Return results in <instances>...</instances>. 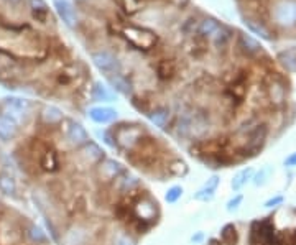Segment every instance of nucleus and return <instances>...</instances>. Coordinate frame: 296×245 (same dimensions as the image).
Masks as SVG:
<instances>
[{
    "label": "nucleus",
    "mask_w": 296,
    "mask_h": 245,
    "mask_svg": "<svg viewBox=\"0 0 296 245\" xmlns=\"http://www.w3.org/2000/svg\"><path fill=\"white\" fill-rule=\"evenodd\" d=\"M245 142L239 148V155L242 158H253L257 157L260 151L263 150V146L269 138V127L267 124H257L247 130L245 134Z\"/></svg>",
    "instance_id": "1"
},
{
    "label": "nucleus",
    "mask_w": 296,
    "mask_h": 245,
    "mask_svg": "<svg viewBox=\"0 0 296 245\" xmlns=\"http://www.w3.org/2000/svg\"><path fill=\"white\" fill-rule=\"evenodd\" d=\"M130 202H132V214L135 219L150 224L152 227L158 222V218H160L158 202L148 193L138 194L137 198H133Z\"/></svg>",
    "instance_id": "2"
},
{
    "label": "nucleus",
    "mask_w": 296,
    "mask_h": 245,
    "mask_svg": "<svg viewBox=\"0 0 296 245\" xmlns=\"http://www.w3.org/2000/svg\"><path fill=\"white\" fill-rule=\"evenodd\" d=\"M112 135H114L115 140V146L130 153L143 140L145 130L143 125L138 124H122L112 130Z\"/></svg>",
    "instance_id": "3"
},
{
    "label": "nucleus",
    "mask_w": 296,
    "mask_h": 245,
    "mask_svg": "<svg viewBox=\"0 0 296 245\" xmlns=\"http://www.w3.org/2000/svg\"><path fill=\"white\" fill-rule=\"evenodd\" d=\"M30 101L22 99V97H7L2 102V114L10 117L18 125L26 120V117L30 115Z\"/></svg>",
    "instance_id": "4"
},
{
    "label": "nucleus",
    "mask_w": 296,
    "mask_h": 245,
    "mask_svg": "<svg viewBox=\"0 0 296 245\" xmlns=\"http://www.w3.org/2000/svg\"><path fill=\"white\" fill-rule=\"evenodd\" d=\"M272 18L280 26L291 28L296 25V0H278L272 9Z\"/></svg>",
    "instance_id": "5"
},
{
    "label": "nucleus",
    "mask_w": 296,
    "mask_h": 245,
    "mask_svg": "<svg viewBox=\"0 0 296 245\" xmlns=\"http://www.w3.org/2000/svg\"><path fill=\"white\" fill-rule=\"evenodd\" d=\"M94 171H96V178L102 185H114V181L125 173V168L121 162H117L114 158H104L94 168Z\"/></svg>",
    "instance_id": "6"
},
{
    "label": "nucleus",
    "mask_w": 296,
    "mask_h": 245,
    "mask_svg": "<svg viewBox=\"0 0 296 245\" xmlns=\"http://www.w3.org/2000/svg\"><path fill=\"white\" fill-rule=\"evenodd\" d=\"M65 127H63V132H65V140L66 143L71 146V148L77 150L81 148L82 145H86L91 137L87 134V130L82 127V124L71 120V118H65Z\"/></svg>",
    "instance_id": "7"
},
{
    "label": "nucleus",
    "mask_w": 296,
    "mask_h": 245,
    "mask_svg": "<svg viewBox=\"0 0 296 245\" xmlns=\"http://www.w3.org/2000/svg\"><path fill=\"white\" fill-rule=\"evenodd\" d=\"M76 158L82 166L96 168L104 158H107V157H105V151L102 150V146H99L94 140H89L86 145H82L81 148H77Z\"/></svg>",
    "instance_id": "8"
},
{
    "label": "nucleus",
    "mask_w": 296,
    "mask_h": 245,
    "mask_svg": "<svg viewBox=\"0 0 296 245\" xmlns=\"http://www.w3.org/2000/svg\"><path fill=\"white\" fill-rule=\"evenodd\" d=\"M91 237H93V230L86 224H73L63 234L61 245H89Z\"/></svg>",
    "instance_id": "9"
},
{
    "label": "nucleus",
    "mask_w": 296,
    "mask_h": 245,
    "mask_svg": "<svg viewBox=\"0 0 296 245\" xmlns=\"http://www.w3.org/2000/svg\"><path fill=\"white\" fill-rule=\"evenodd\" d=\"M91 59H93L94 66L99 69V71L105 73L107 76L121 71V63H119V59L110 51H105V50L94 51L93 54H91Z\"/></svg>",
    "instance_id": "10"
},
{
    "label": "nucleus",
    "mask_w": 296,
    "mask_h": 245,
    "mask_svg": "<svg viewBox=\"0 0 296 245\" xmlns=\"http://www.w3.org/2000/svg\"><path fill=\"white\" fill-rule=\"evenodd\" d=\"M89 118L93 120L94 124H99V125H107V124H112L117 120L119 117V112L112 107H107V106H96V107H91L89 109Z\"/></svg>",
    "instance_id": "11"
},
{
    "label": "nucleus",
    "mask_w": 296,
    "mask_h": 245,
    "mask_svg": "<svg viewBox=\"0 0 296 245\" xmlns=\"http://www.w3.org/2000/svg\"><path fill=\"white\" fill-rule=\"evenodd\" d=\"M114 186H115V190L119 191V194H122V196H130L133 194L140 186H142V181H140L135 174H132V173H124L122 176H119L115 181H114Z\"/></svg>",
    "instance_id": "12"
},
{
    "label": "nucleus",
    "mask_w": 296,
    "mask_h": 245,
    "mask_svg": "<svg viewBox=\"0 0 296 245\" xmlns=\"http://www.w3.org/2000/svg\"><path fill=\"white\" fill-rule=\"evenodd\" d=\"M54 9L68 26H74L77 23V12L73 0H54Z\"/></svg>",
    "instance_id": "13"
},
{
    "label": "nucleus",
    "mask_w": 296,
    "mask_h": 245,
    "mask_svg": "<svg viewBox=\"0 0 296 245\" xmlns=\"http://www.w3.org/2000/svg\"><path fill=\"white\" fill-rule=\"evenodd\" d=\"M219 185H221V178L217 176V174H213L206 183H204V186L202 188H199L196 193H194V196L193 198L196 199V201H204V202H208V201H211V199H214V196H216V191H217V188H219Z\"/></svg>",
    "instance_id": "14"
},
{
    "label": "nucleus",
    "mask_w": 296,
    "mask_h": 245,
    "mask_svg": "<svg viewBox=\"0 0 296 245\" xmlns=\"http://www.w3.org/2000/svg\"><path fill=\"white\" fill-rule=\"evenodd\" d=\"M40 166L41 170H45L48 173H56L61 168L60 153L53 148H45V151L40 157Z\"/></svg>",
    "instance_id": "15"
},
{
    "label": "nucleus",
    "mask_w": 296,
    "mask_h": 245,
    "mask_svg": "<svg viewBox=\"0 0 296 245\" xmlns=\"http://www.w3.org/2000/svg\"><path fill=\"white\" fill-rule=\"evenodd\" d=\"M176 134L180 138H191L194 135V112H183L180 115Z\"/></svg>",
    "instance_id": "16"
},
{
    "label": "nucleus",
    "mask_w": 296,
    "mask_h": 245,
    "mask_svg": "<svg viewBox=\"0 0 296 245\" xmlns=\"http://www.w3.org/2000/svg\"><path fill=\"white\" fill-rule=\"evenodd\" d=\"M91 99L94 102H114L117 101L115 93L110 87H107L101 81H96L91 89Z\"/></svg>",
    "instance_id": "17"
},
{
    "label": "nucleus",
    "mask_w": 296,
    "mask_h": 245,
    "mask_svg": "<svg viewBox=\"0 0 296 245\" xmlns=\"http://www.w3.org/2000/svg\"><path fill=\"white\" fill-rule=\"evenodd\" d=\"M107 81L110 84V87L114 89V93H119L122 96H132V82L121 73L109 74Z\"/></svg>",
    "instance_id": "18"
},
{
    "label": "nucleus",
    "mask_w": 296,
    "mask_h": 245,
    "mask_svg": "<svg viewBox=\"0 0 296 245\" xmlns=\"http://www.w3.org/2000/svg\"><path fill=\"white\" fill-rule=\"evenodd\" d=\"M170 117H171V110L168 107H165V106L155 107L153 110L148 112V118H150V122L158 129H166L168 122H170Z\"/></svg>",
    "instance_id": "19"
},
{
    "label": "nucleus",
    "mask_w": 296,
    "mask_h": 245,
    "mask_svg": "<svg viewBox=\"0 0 296 245\" xmlns=\"http://www.w3.org/2000/svg\"><path fill=\"white\" fill-rule=\"evenodd\" d=\"M286 86H285V82L278 79V78H275L272 79V82L269 84V97H270V101L273 104H283L285 99H286Z\"/></svg>",
    "instance_id": "20"
},
{
    "label": "nucleus",
    "mask_w": 296,
    "mask_h": 245,
    "mask_svg": "<svg viewBox=\"0 0 296 245\" xmlns=\"http://www.w3.org/2000/svg\"><path fill=\"white\" fill-rule=\"evenodd\" d=\"M17 132H18V124L15 120H12L10 117L0 114V140L9 142V140L15 138Z\"/></svg>",
    "instance_id": "21"
},
{
    "label": "nucleus",
    "mask_w": 296,
    "mask_h": 245,
    "mask_svg": "<svg viewBox=\"0 0 296 245\" xmlns=\"http://www.w3.org/2000/svg\"><path fill=\"white\" fill-rule=\"evenodd\" d=\"M239 46H241L242 51L249 56H255L258 53H262V45L247 33H239Z\"/></svg>",
    "instance_id": "22"
},
{
    "label": "nucleus",
    "mask_w": 296,
    "mask_h": 245,
    "mask_svg": "<svg viewBox=\"0 0 296 245\" xmlns=\"http://www.w3.org/2000/svg\"><path fill=\"white\" fill-rule=\"evenodd\" d=\"M40 117L46 125H58L65 120V114L63 110L58 109L56 106H45L40 112Z\"/></svg>",
    "instance_id": "23"
},
{
    "label": "nucleus",
    "mask_w": 296,
    "mask_h": 245,
    "mask_svg": "<svg viewBox=\"0 0 296 245\" xmlns=\"http://www.w3.org/2000/svg\"><path fill=\"white\" fill-rule=\"evenodd\" d=\"M25 234L28 237V240L33 242V243H37V245H46V243H49V237L46 235L45 230L41 229L40 226H37V224H33V222H30L26 226Z\"/></svg>",
    "instance_id": "24"
},
{
    "label": "nucleus",
    "mask_w": 296,
    "mask_h": 245,
    "mask_svg": "<svg viewBox=\"0 0 296 245\" xmlns=\"http://www.w3.org/2000/svg\"><path fill=\"white\" fill-rule=\"evenodd\" d=\"M219 240L222 242V245H237L239 243V230L235 227V224H225V226L221 229V237Z\"/></svg>",
    "instance_id": "25"
},
{
    "label": "nucleus",
    "mask_w": 296,
    "mask_h": 245,
    "mask_svg": "<svg viewBox=\"0 0 296 245\" xmlns=\"http://www.w3.org/2000/svg\"><path fill=\"white\" fill-rule=\"evenodd\" d=\"M252 178H253V170H252V168H244V170L237 171L234 174V178H232V181H230L232 190H234V191H241L242 188L247 183H249Z\"/></svg>",
    "instance_id": "26"
},
{
    "label": "nucleus",
    "mask_w": 296,
    "mask_h": 245,
    "mask_svg": "<svg viewBox=\"0 0 296 245\" xmlns=\"http://www.w3.org/2000/svg\"><path fill=\"white\" fill-rule=\"evenodd\" d=\"M221 28V23L217 22V20L214 18H206L202 20V22L199 23V26H197V32H199L201 37H206V38H213L214 35L217 33V30Z\"/></svg>",
    "instance_id": "27"
},
{
    "label": "nucleus",
    "mask_w": 296,
    "mask_h": 245,
    "mask_svg": "<svg viewBox=\"0 0 296 245\" xmlns=\"http://www.w3.org/2000/svg\"><path fill=\"white\" fill-rule=\"evenodd\" d=\"M166 171H168L170 176H176V178H178V176H186V174H188V165L183 162V160L174 158V160H171V162H168Z\"/></svg>",
    "instance_id": "28"
},
{
    "label": "nucleus",
    "mask_w": 296,
    "mask_h": 245,
    "mask_svg": "<svg viewBox=\"0 0 296 245\" xmlns=\"http://www.w3.org/2000/svg\"><path fill=\"white\" fill-rule=\"evenodd\" d=\"M28 2H30V9L33 12V17L45 23L46 17H48V5L45 4V0H28Z\"/></svg>",
    "instance_id": "29"
},
{
    "label": "nucleus",
    "mask_w": 296,
    "mask_h": 245,
    "mask_svg": "<svg viewBox=\"0 0 296 245\" xmlns=\"http://www.w3.org/2000/svg\"><path fill=\"white\" fill-rule=\"evenodd\" d=\"M244 23L249 26V30L253 32L255 35H258V37H262L265 40H272V35L270 32L267 30L265 25L262 22H258V20H253V18H244Z\"/></svg>",
    "instance_id": "30"
},
{
    "label": "nucleus",
    "mask_w": 296,
    "mask_h": 245,
    "mask_svg": "<svg viewBox=\"0 0 296 245\" xmlns=\"http://www.w3.org/2000/svg\"><path fill=\"white\" fill-rule=\"evenodd\" d=\"M110 245H137V240L133 239L129 230H117L112 237Z\"/></svg>",
    "instance_id": "31"
},
{
    "label": "nucleus",
    "mask_w": 296,
    "mask_h": 245,
    "mask_svg": "<svg viewBox=\"0 0 296 245\" xmlns=\"http://www.w3.org/2000/svg\"><path fill=\"white\" fill-rule=\"evenodd\" d=\"M272 173H273V168L270 165H265L263 168H260V171L255 173V176H253V185L255 186H263L269 183V179L272 176Z\"/></svg>",
    "instance_id": "32"
},
{
    "label": "nucleus",
    "mask_w": 296,
    "mask_h": 245,
    "mask_svg": "<svg viewBox=\"0 0 296 245\" xmlns=\"http://www.w3.org/2000/svg\"><path fill=\"white\" fill-rule=\"evenodd\" d=\"M183 193H185L183 186L174 185L171 188H168V191L165 193V201L168 202V204H174V202H178L183 198Z\"/></svg>",
    "instance_id": "33"
},
{
    "label": "nucleus",
    "mask_w": 296,
    "mask_h": 245,
    "mask_svg": "<svg viewBox=\"0 0 296 245\" xmlns=\"http://www.w3.org/2000/svg\"><path fill=\"white\" fill-rule=\"evenodd\" d=\"M0 191L4 194H15L17 193V185L10 176L7 174H0Z\"/></svg>",
    "instance_id": "34"
},
{
    "label": "nucleus",
    "mask_w": 296,
    "mask_h": 245,
    "mask_svg": "<svg viewBox=\"0 0 296 245\" xmlns=\"http://www.w3.org/2000/svg\"><path fill=\"white\" fill-rule=\"evenodd\" d=\"M174 74V66L171 61H161L158 66V76L161 79H171Z\"/></svg>",
    "instance_id": "35"
},
{
    "label": "nucleus",
    "mask_w": 296,
    "mask_h": 245,
    "mask_svg": "<svg viewBox=\"0 0 296 245\" xmlns=\"http://www.w3.org/2000/svg\"><path fill=\"white\" fill-rule=\"evenodd\" d=\"M229 38H230V35H229V30L225 26H222L221 25V28L217 30V33L213 37V41H214V45L217 46V48H222L225 43L229 41Z\"/></svg>",
    "instance_id": "36"
},
{
    "label": "nucleus",
    "mask_w": 296,
    "mask_h": 245,
    "mask_svg": "<svg viewBox=\"0 0 296 245\" xmlns=\"http://www.w3.org/2000/svg\"><path fill=\"white\" fill-rule=\"evenodd\" d=\"M244 202V196L242 194H235L234 198L227 201V204H225V209H227V212H235L241 204Z\"/></svg>",
    "instance_id": "37"
},
{
    "label": "nucleus",
    "mask_w": 296,
    "mask_h": 245,
    "mask_svg": "<svg viewBox=\"0 0 296 245\" xmlns=\"http://www.w3.org/2000/svg\"><path fill=\"white\" fill-rule=\"evenodd\" d=\"M285 202V198L281 194H278V196H273V198H270L269 201H265V204H263V207H267V209H275V207H278V206H281Z\"/></svg>",
    "instance_id": "38"
},
{
    "label": "nucleus",
    "mask_w": 296,
    "mask_h": 245,
    "mask_svg": "<svg viewBox=\"0 0 296 245\" xmlns=\"http://www.w3.org/2000/svg\"><path fill=\"white\" fill-rule=\"evenodd\" d=\"M285 166H286V168H293V166H296V151L291 153V155L285 160Z\"/></svg>",
    "instance_id": "39"
},
{
    "label": "nucleus",
    "mask_w": 296,
    "mask_h": 245,
    "mask_svg": "<svg viewBox=\"0 0 296 245\" xmlns=\"http://www.w3.org/2000/svg\"><path fill=\"white\" fill-rule=\"evenodd\" d=\"M204 240V232H196L193 237H191V242L193 243H201Z\"/></svg>",
    "instance_id": "40"
},
{
    "label": "nucleus",
    "mask_w": 296,
    "mask_h": 245,
    "mask_svg": "<svg viewBox=\"0 0 296 245\" xmlns=\"http://www.w3.org/2000/svg\"><path fill=\"white\" fill-rule=\"evenodd\" d=\"M5 4H9V5H12V7H18L20 4H22V0H4Z\"/></svg>",
    "instance_id": "41"
},
{
    "label": "nucleus",
    "mask_w": 296,
    "mask_h": 245,
    "mask_svg": "<svg viewBox=\"0 0 296 245\" xmlns=\"http://www.w3.org/2000/svg\"><path fill=\"white\" fill-rule=\"evenodd\" d=\"M208 245H222V242L219 239H209L208 240Z\"/></svg>",
    "instance_id": "42"
}]
</instances>
